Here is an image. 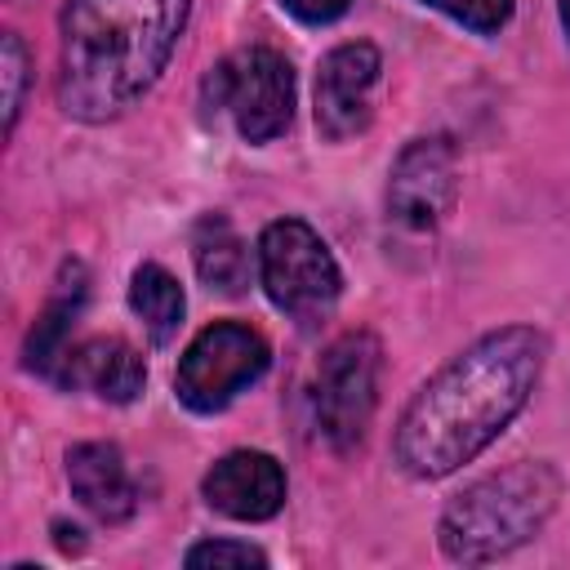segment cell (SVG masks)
<instances>
[{
    "label": "cell",
    "mask_w": 570,
    "mask_h": 570,
    "mask_svg": "<svg viewBox=\"0 0 570 570\" xmlns=\"http://www.w3.org/2000/svg\"><path fill=\"white\" fill-rule=\"evenodd\" d=\"M267 365H272V347L258 330L240 321H214L178 356L174 392L191 414H218L245 387H254L267 374Z\"/></svg>",
    "instance_id": "7"
},
{
    "label": "cell",
    "mask_w": 570,
    "mask_h": 570,
    "mask_svg": "<svg viewBox=\"0 0 570 570\" xmlns=\"http://www.w3.org/2000/svg\"><path fill=\"white\" fill-rule=\"evenodd\" d=\"M548 338L534 325H499L450 356L401 410L392 459L414 481H441L490 450L525 410L543 374Z\"/></svg>",
    "instance_id": "1"
},
{
    "label": "cell",
    "mask_w": 570,
    "mask_h": 570,
    "mask_svg": "<svg viewBox=\"0 0 570 570\" xmlns=\"http://www.w3.org/2000/svg\"><path fill=\"white\" fill-rule=\"evenodd\" d=\"M561 490L566 481L548 459H517L499 472L476 476L445 503L436 521L441 552L459 566H485L517 552L548 525Z\"/></svg>",
    "instance_id": "3"
},
{
    "label": "cell",
    "mask_w": 570,
    "mask_h": 570,
    "mask_svg": "<svg viewBox=\"0 0 570 570\" xmlns=\"http://www.w3.org/2000/svg\"><path fill=\"white\" fill-rule=\"evenodd\" d=\"M85 298H89V272H85V263L71 258V263H62L53 289H49L45 307L36 312L31 334H27V347H22L27 370L53 379L58 361H62L67 347H71V325H76V316L85 312Z\"/></svg>",
    "instance_id": "13"
},
{
    "label": "cell",
    "mask_w": 570,
    "mask_h": 570,
    "mask_svg": "<svg viewBox=\"0 0 570 570\" xmlns=\"http://www.w3.org/2000/svg\"><path fill=\"white\" fill-rule=\"evenodd\" d=\"M129 307H134V316L142 321L147 338H151L156 347H165V343H174V334H178V325H183L187 298H183V285H178L160 263H142V267H134V276H129Z\"/></svg>",
    "instance_id": "15"
},
{
    "label": "cell",
    "mask_w": 570,
    "mask_h": 570,
    "mask_svg": "<svg viewBox=\"0 0 570 570\" xmlns=\"http://www.w3.org/2000/svg\"><path fill=\"white\" fill-rule=\"evenodd\" d=\"M379 71H383V58H379V49L370 40L334 45L321 58V71H316V107H312L321 138L347 142V138H356L370 125Z\"/></svg>",
    "instance_id": "9"
},
{
    "label": "cell",
    "mask_w": 570,
    "mask_h": 570,
    "mask_svg": "<svg viewBox=\"0 0 570 570\" xmlns=\"http://www.w3.org/2000/svg\"><path fill=\"white\" fill-rule=\"evenodd\" d=\"M191 0H71L62 9L58 107L80 125L129 111L169 67Z\"/></svg>",
    "instance_id": "2"
},
{
    "label": "cell",
    "mask_w": 570,
    "mask_h": 570,
    "mask_svg": "<svg viewBox=\"0 0 570 570\" xmlns=\"http://www.w3.org/2000/svg\"><path fill=\"white\" fill-rule=\"evenodd\" d=\"M67 485L80 499L89 517L102 525H120L138 512V485L129 476V463L120 445L111 441H80L67 450Z\"/></svg>",
    "instance_id": "12"
},
{
    "label": "cell",
    "mask_w": 570,
    "mask_h": 570,
    "mask_svg": "<svg viewBox=\"0 0 570 570\" xmlns=\"http://www.w3.org/2000/svg\"><path fill=\"white\" fill-rule=\"evenodd\" d=\"M0 80H4V134H13L27 102V80H31V53L18 31H4L0 40Z\"/></svg>",
    "instance_id": "16"
},
{
    "label": "cell",
    "mask_w": 570,
    "mask_h": 570,
    "mask_svg": "<svg viewBox=\"0 0 570 570\" xmlns=\"http://www.w3.org/2000/svg\"><path fill=\"white\" fill-rule=\"evenodd\" d=\"M53 383L71 392H94L98 401H111V405H129L147 383V365L138 347L125 343L120 334H94L67 347V356L53 370Z\"/></svg>",
    "instance_id": "11"
},
{
    "label": "cell",
    "mask_w": 570,
    "mask_h": 570,
    "mask_svg": "<svg viewBox=\"0 0 570 570\" xmlns=\"http://www.w3.org/2000/svg\"><path fill=\"white\" fill-rule=\"evenodd\" d=\"M187 566H267V552L240 539H205L183 552Z\"/></svg>",
    "instance_id": "18"
},
{
    "label": "cell",
    "mask_w": 570,
    "mask_h": 570,
    "mask_svg": "<svg viewBox=\"0 0 570 570\" xmlns=\"http://www.w3.org/2000/svg\"><path fill=\"white\" fill-rule=\"evenodd\" d=\"M200 494L232 521H267L285 503V468L263 450H232L205 472Z\"/></svg>",
    "instance_id": "10"
},
{
    "label": "cell",
    "mask_w": 570,
    "mask_h": 570,
    "mask_svg": "<svg viewBox=\"0 0 570 570\" xmlns=\"http://www.w3.org/2000/svg\"><path fill=\"white\" fill-rule=\"evenodd\" d=\"M557 13H561V27H566V36H570V0H557Z\"/></svg>",
    "instance_id": "20"
},
{
    "label": "cell",
    "mask_w": 570,
    "mask_h": 570,
    "mask_svg": "<svg viewBox=\"0 0 570 570\" xmlns=\"http://www.w3.org/2000/svg\"><path fill=\"white\" fill-rule=\"evenodd\" d=\"M191 263L196 276L218 294H240L249 285V249L227 214H205L191 227Z\"/></svg>",
    "instance_id": "14"
},
{
    "label": "cell",
    "mask_w": 570,
    "mask_h": 570,
    "mask_svg": "<svg viewBox=\"0 0 570 570\" xmlns=\"http://www.w3.org/2000/svg\"><path fill=\"white\" fill-rule=\"evenodd\" d=\"M423 4L445 13V18H454L459 27H468L476 36L503 31L512 22V9H517V0H423Z\"/></svg>",
    "instance_id": "17"
},
{
    "label": "cell",
    "mask_w": 570,
    "mask_h": 570,
    "mask_svg": "<svg viewBox=\"0 0 570 570\" xmlns=\"http://www.w3.org/2000/svg\"><path fill=\"white\" fill-rule=\"evenodd\" d=\"M281 4L307 27H325V22H334V18H343L352 9V0H281Z\"/></svg>",
    "instance_id": "19"
},
{
    "label": "cell",
    "mask_w": 570,
    "mask_h": 570,
    "mask_svg": "<svg viewBox=\"0 0 570 570\" xmlns=\"http://www.w3.org/2000/svg\"><path fill=\"white\" fill-rule=\"evenodd\" d=\"M459 196V151L445 134L410 138L387 174V218L401 232H432L454 209Z\"/></svg>",
    "instance_id": "8"
},
{
    "label": "cell",
    "mask_w": 570,
    "mask_h": 570,
    "mask_svg": "<svg viewBox=\"0 0 570 570\" xmlns=\"http://www.w3.org/2000/svg\"><path fill=\"white\" fill-rule=\"evenodd\" d=\"M254 267H258V285L272 298V307L285 312L303 330L321 325L343 294V272L330 245L303 218L267 223L254 249Z\"/></svg>",
    "instance_id": "4"
},
{
    "label": "cell",
    "mask_w": 570,
    "mask_h": 570,
    "mask_svg": "<svg viewBox=\"0 0 570 570\" xmlns=\"http://www.w3.org/2000/svg\"><path fill=\"white\" fill-rule=\"evenodd\" d=\"M379 374L383 343L370 330H347L321 352L312 383V419L334 454H352L365 441L379 410Z\"/></svg>",
    "instance_id": "6"
},
{
    "label": "cell",
    "mask_w": 570,
    "mask_h": 570,
    "mask_svg": "<svg viewBox=\"0 0 570 570\" xmlns=\"http://www.w3.org/2000/svg\"><path fill=\"white\" fill-rule=\"evenodd\" d=\"M200 102L209 116H227L245 142L263 147L294 120V67L267 45L236 49L205 76Z\"/></svg>",
    "instance_id": "5"
}]
</instances>
